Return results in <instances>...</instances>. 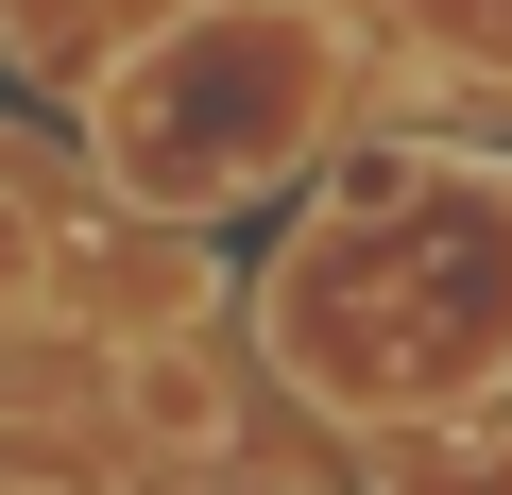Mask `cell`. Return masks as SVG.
I'll list each match as a JSON object with an SVG mask.
<instances>
[{"mask_svg":"<svg viewBox=\"0 0 512 495\" xmlns=\"http://www.w3.org/2000/svg\"><path fill=\"white\" fill-rule=\"evenodd\" d=\"M171 495H359V461L325 444V427H291V410H256L205 478H171Z\"/></svg>","mask_w":512,"mask_h":495,"instance_id":"obj_6","label":"cell"},{"mask_svg":"<svg viewBox=\"0 0 512 495\" xmlns=\"http://www.w3.org/2000/svg\"><path fill=\"white\" fill-rule=\"evenodd\" d=\"M0 495H154V478H120V461H103V427H86V461H52L35 427H0Z\"/></svg>","mask_w":512,"mask_h":495,"instance_id":"obj_7","label":"cell"},{"mask_svg":"<svg viewBox=\"0 0 512 495\" xmlns=\"http://www.w3.org/2000/svg\"><path fill=\"white\" fill-rule=\"evenodd\" d=\"M359 35H376V52H427V69H461V86L512 103V0H359Z\"/></svg>","mask_w":512,"mask_h":495,"instance_id":"obj_5","label":"cell"},{"mask_svg":"<svg viewBox=\"0 0 512 495\" xmlns=\"http://www.w3.org/2000/svg\"><path fill=\"white\" fill-rule=\"evenodd\" d=\"M222 325H239L256 393L291 427H325L342 461L495 478L512 461V154L359 120L291 188L256 308H222Z\"/></svg>","mask_w":512,"mask_h":495,"instance_id":"obj_1","label":"cell"},{"mask_svg":"<svg viewBox=\"0 0 512 495\" xmlns=\"http://www.w3.org/2000/svg\"><path fill=\"white\" fill-rule=\"evenodd\" d=\"M376 86H393V52L359 35V0H171L69 86V154L137 222L222 239L239 205H291L376 120Z\"/></svg>","mask_w":512,"mask_h":495,"instance_id":"obj_2","label":"cell"},{"mask_svg":"<svg viewBox=\"0 0 512 495\" xmlns=\"http://www.w3.org/2000/svg\"><path fill=\"white\" fill-rule=\"evenodd\" d=\"M256 410H274V393H256V359H239V325H222V308L86 359V427H103V461H120V478H154V495H171V478H205Z\"/></svg>","mask_w":512,"mask_h":495,"instance_id":"obj_4","label":"cell"},{"mask_svg":"<svg viewBox=\"0 0 512 495\" xmlns=\"http://www.w3.org/2000/svg\"><path fill=\"white\" fill-rule=\"evenodd\" d=\"M239 308L205 239L137 222L69 120H0V359H103V342H154V325H205Z\"/></svg>","mask_w":512,"mask_h":495,"instance_id":"obj_3","label":"cell"}]
</instances>
